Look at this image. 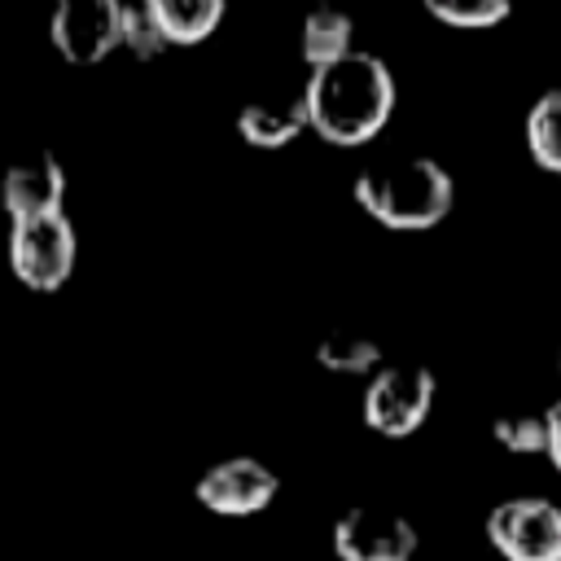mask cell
Instances as JSON below:
<instances>
[{
	"mask_svg": "<svg viewBox=\"0 0 561 561\" xmlns=\"http://www.w3.org/2000/svg\"><path fill=\"white\" fill-rule=\"evenodd\" d=\"M557 368H561V351H557Z\"/></svg>",
	"mask_w": 561,
	"mask_h": 561,
	"instance_id": "cell-19",
	"label": "cell"
},
{
	"mask_svg": "<svg viewBox=\"0 0 561 561\" xmlns=\"http://www.w3.org/2000/svg\"><path fill=\"white\" fill-rule=\"evenodd\" d=\"M276 491H280V478L263 460H254V456L215 460L193 482L197 504L219 513V517H254V513H263L276 500Z\"/></svg>",
	"mask_w": 561,
	"mask_h": 561,
	"instance_id": "cell-8",
	"label": "cell"
},
{
	"mask_svg": "<svg viewBox=\"0 0 561 561\" xmlns=\"http://www.w3.org/2000/svg\"><path fill=\"white\" fill-rule=\"evenodd\" d=\"M421 548L416 526L403 513L377 504H351L333 522V552L337 561H412Z\"/></svg>",
	"mask_w": 561,
	"mask_h": 561,
	"instance_id": "cell-7",
	"label": "cell"
},
{
	"mask_svg": "<svg viewBox=\"0 0 561 561\" xmlns=\"http://www.w3.org/2000/svg\"><path fill=\"white\" fill-rule=\"evenodd\" d=\"M316 364L337 377H373L381 368V346L364 333H329L316 342Z\"/></svg>",
	"mask_w": 561,
	"mask_h": 561,
	"instance_id": "cell-14",
	"label": "cell"
},
{
	"mask_svg": "<svg viewBox=\"0 0 561 561\" xmlns=\"http://www.w3.org/2000/svg\"><path fill=\"white\" fill-rule=\"evenodd\" d=\"M543 434H548L543 456H548V460H552V469L561 473V399H552V403H548V412H543Z\"/></svg>",
	"mask_w": 561,
	"mask_h": 561,
	"instance_id": "cell-18",
	"label": "cell"
},
{
	"mask_svg": "<svg viewBox=\"0 0 561 561\" xmlns=\"http://www.w3.org/2000/svg\"><path fill=\"white\" fill-rule=\"evenodd\" d=\"M167 48H188L215 35L224 22V0H145Z\"/></svg>",
	"mask_w": 561,
	"mask_h": 561,
	"instance_id": "cell-11",
	"label": "cell"
},
{
	"mask_svg": "<svg viewBox=\"0 0 561 561\" xmlns=\"http://www.w3.org/2000/svg\"><path fill=\"white\" fill-rule=\"evenodd\" d=\"M526 149L535 167L561 175V88H548L543 96H535L526 114Z\"/></svg>",
	"mask_w": 561,
	"mask_h": 561,
	"instance_id": "cell-13",
	"label": "cell"
},
{
	"mask_svg": "<svg viewBox=\"0 0 561 561\" xmlns=\"http://www.w3.org/2000/svg\"><path fill=\"white\" fill-rule=\"evenodd\" d=\"M351 193L368 219H377L381 228H394V232H425V228L443 224L456 202L451 171L425 153L364 167L355 175Z\"/></svg>",
	"mask_w": 561,
	"mask_h": 561,
	"instance_id": "cell-2",
	"label": "cell"
},
{
	"mask_svg": "<svg viewBox=\"0 0 561 561\" xmlns=\"http://www.w3.org/2000/svg\"><path fill=\"white\" fill-rule=\"evenodd\" d=\"M491 438L517 456H535L543 451L548 434H543V412H504L491 421Z\"/></svg>",
	"mask_w": 561,
	"mask_h": 561,
	"instance_id": "cell-16",
	"label": "cell"
},
{
	"mask_svg": "<svg viewBox=\"0 0 561 561\" xmlns=\"http://www.w3.org/2000/svg\"><path fill=\"white\" fill-rule=\"evenodd\" d=\"M425 13L443 26L486 31V26H500L513 13V4L508 0H425Z\"/></svg>",
	"mask_w": 561,
	"mask_h": 561,
	"instance_id": "cell-15",
	"label": "cell"
},
{
	"mask_svg": "<svg viewBox=\"0 0 561 561\" xmlns=\"http://www.w3.org/2000/svg\"><path fill=\"white\" fill-rule=\"evenodd\" d=\"M237 131L250 149H285L307 131V110L302 96H285V101H250L237 114Z\"/></svg>",
	"mask_w": 561,
	"mask_h": 561,
	"instance_id": "cell-10",
	"label": "cell"
},
{
	"mask_svg": "<svg viewBox=\"0 0 561 561\" xmlns=\"http://www.w3.org/2000/svg\"><path fill=\"white\" fill-rule=\"evenodd\" d=\"M123 48L131 57H140V61L167 53V44H162V35H158V26H153L145 4H123Z\"/></svg>",
	"mask_w": 561,
	"mask_h": 561,
	"instance_id": "cell-17",
	"label": "cell"
},
{
	"mask_svg": "<svg viewBox=\"0 0 561 561\" xmlns=\"http://www.w3.org/2000/svg\"><path fill=\"white\" fill-rule=\"evenodd\" d=\"M66 202V167L53 153H31L18 158L0 175V206L9 224H26L39 215H57Z\"/></svg>",
	"mask_w": 561,
	"mask_h": 561,
	"instance_id": "cell-9",
	"label": "cell"
},
{
	"mask_svg": "<svg viewBox=\"0 0 561 561\" xmlns=\"http://www.w3.org/2000/svg\"><path fill=\"white\" fill-rule=\"evenodd\" d=\"M48 39L70 66H96L123 48V4L118 0H61L48 18Z\"/></svg>",
	"mask_w": 561,
	"mask_h": 561,
	"instance_id": "cell-6",
	"label": "cell"
},
{
	"mask_svg": "<svg viewBox=\"0 0 561 561\" xmlns=\"http://www.w3.org/2000/svg\"><path fill=\"white\" fill-rule=\"evenodd\" d=\"M298 53L311 70H324L333 61H342L346 53H355V22L351 13L333 9V4H320L302 18V31H298Z\"/></svg>",
	"mask_w": 561,
	"mask_h": 561,
	"instance_id": "cell-12",
	"label": "cell"
},
{
	"mask_svg": "<svg viewBox=\"0 0 561 561\" xmlns=\"http://www.w3.org/2000/svg\"><path fill=\"white\" fill-rule=\"evenodd\" d=\"M75 254H79V241L66 210L9 224V272L35 294L61 289L75 272Z\"/></svg>",
	"mask_w": 561,
	"mask_h": 561,
	"instance_id": "cell-3",
	"label": "cell"
},
{
	"mask_svg": "<svg viewBox=\"0 0 561 561\" xmlns=\"http://www.w3.org/2000/svg\"><path fill=\"white\" fill-rule=\"evenodd\" d=\"M434 373L425 364H381L364 386V425L381 438H408L434 408Z\"/></svg>",
	"mask_w": 561,
	"mask_h": 561,
	"instance_id": "cell-4",
	"label": "cell"
},
{
	"mask_svg": "<svg viewBox=\"0 0 561 561\" xmlns=\"http://www.w3.org/2000/svg\"><path fill=\"white\" fill-rule=\"evenodd\" d=\"M486 539L504 561H561V504L513 495L486 513Z\"/></svg>",
	"mask_w": 561,
	"mask_h": 561,
	"instance_id": "cell-5",
	"label": "cell"
},
{
	"mask_svg": "<svg viewBox=\"0 0 561 561\" xmlns=\"http://www.w3.org/2000/svg\"><path fill=\"white\" fill-rule=\"evenodd\" d=\"M307 131L324 145L355 149L368 145L394 114V75L377 53H346L342 61L311 70L302 88Z\"/></svg>",
	"mask_w": 561,
	"mask_h": 561,
	"instance_id": "cell-1",
	"label": "cell"
}]
</instances>
